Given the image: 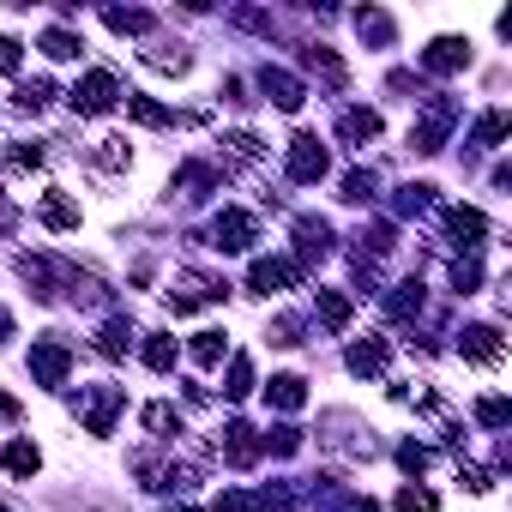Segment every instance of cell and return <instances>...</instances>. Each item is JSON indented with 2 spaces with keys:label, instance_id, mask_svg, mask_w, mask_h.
I'll list each match as a JSON object with an SVG mask.
<instances>
[{
  "label": "cell",
  "instance_id": "cell-28",
  "mask_svg": "<svg viewBox=\"0 0 512 512\" xmlns=\"http://www.w3.org/2000/svg\"><path fill=\"white\" fill-rule=\"evenodd\" d=\"M356 31H362V43H392V19H386V13H374V7H362V13H356Z\"/></svg>",
  "mask_w": 512,
  "mask_h": 512
},
{
  "label": "cell",
  "instance_id": "cell-7",
  "mask_svg": "<svg viewBox=\"0 0 512 512\" xmlns=\"http://www.w3.org/2000/svg\"><path fill=\"white\" fill-rule=\"evenodd\" d=\"M452 115H458L452 103H434V109H428V115H422V121L410 127V145H416L422 157H434V151L446 145V127H452Z\"/></svg>",
  "mask_w": 512,
  "mask_h": 512
},
{
  "label": "cell",
  "instance_id": "cell-19",
  "mask_svg": "<svg viewBox=\"0 0 512 512\" xmlns=\"http://www.w3.org/2000/svg\"><path fill=\"white\" fill-rule=\"evenodd\" d=\"M0 464H7V476H37L43 470V452L31 440H7V446H0Z\"/></svg>",
  "mask_w": 512,
  "mask_h": 512
},
{
  "label": "cell",
  "instance_id": "cell-12",
  "mask_svg": "<svg viewBox=\"0 0 512 512\" xmlns=\"http://www.w3.org/2000/svg\"><path fill=\"white\" fill-rule=\"evenodd\" d=\"M79 404H85V428H91V434H109V428H115V410H121V386H97V392H85Z\"/></svg>",
  "mask_w": 512,
  "mask_h": 512
},
{
  "label": "cell",
  "instance_id": "cell-39",
  "mask_svg": "<svg viewBox=\"0 0 512 512\" xmlns=\"http://www.w3.org/2000/svg\"><path fill=\"white\" fill-rule=\"evenodd\" d=\"M398 464H404L410 476H422V470L434 464V452H428V446H416V440H404V446H398Z\"/></svg>",
  "mask_w": 512,
  "mask_h": 512
},
{
  "label": "cell",
  "instance_id": "cell-46",
  "mask_svg": "<svg viewBox=\"0 0 512 512\" xmlns=\"http://www.w3.org/2000/svg\"><path fill=\"white\" fill-rule=\"evenodd\" d=\"M398 512H434V494L428 488H398Z\"/></svg>",
  "mask_w": 512,
  "mask_h": 512
},
{
  "label": "cell",
  "instance_id": "cell-8",
  "mask_svg": "<svg viewBox=\"0 0 512 512\" xmlns=\"http://www.w3.org/2000/svg\"><path fill=\"white\" fill-rule=\"evenodd\" d=\"M326 253H332V223L326 217H296V266L326 260Z\"/></svg>",
  "mask_w": 512,
  "mask_h": 512
},
{
  "label": "cell",
  "instance_id": "cell-47",
  "mask_svg": "<svg viewBox=\"0 0 512 512\" xmlns=\"http://www.w3.org/2000/svg\"><path fill=\"white\" fill-rule=\"evenodd\" d=\"M235 25H241V31H260V37H272V31H278V25H272L266 13H247V7L235 13Z\"/></svg>",
  "mask_w": 512,
  "mask_h": 512
},
{
  "label": "cell",
  "instance_id": "cell-11",
  "mask_svg": "<svg viewBox=\"0 0 512 512\" xmlns=\"http://www.w3.org/2000/svg\"><path fill=\"white\" fill-rule=\"evenodd\" d=\"M260 91H266L278 109H290V115H296V109H302V97H308V91H302V79H296V73H284V67H260Z\"/></svg>",
  "mask_w": 512,
  "mask_h": 512
},
{
  "label": "cell",
  "instance_id": "cell-52",
  "mask_svg": "<svg viewBox=\"0 0 512 512\" xmlns=\"http://www.w3.org/2000/svg\"><path fill=\"white\" fill-rule=\"evenodd\" d=\"M7 338H13V314H7V308H0V344H7Z\"/></svg>",
  "mask_w": 512,
  "mask_h": 512
},
{
  "label": "cell",
  "instance_id": "cell-54",
  "mask_svg": "<svg viewBox=\"0 0 512 512\" xmlns=\"http://www.w3.org/2000/svg\"><path fill=\"white\" fill-rule=\"evenodd\" d=\"M169 512H187V506H169Z\"/></svg>",
  "mask_w": 512,
  "mask_h": 512
},
{
  "label": "cell",
  "instance_id": "cell-36",
  "mask_svg": "<svg viewBox=\"0 0 512 512\" xmlns=\"http://www.w3.org/2000/svg\"><path fill=\"white\" fill-rule=\"evenodd\" d=\"M247 392H253V362L235 356V362H229V386H223V398H247Z\"/></svg>",
  "mask_w": 512,
  "mask_h": 512
},
{
  "label": "cell",
  "instance_id": "cell-55",
  "mask_svg": "<svg viewBox=\"0 0 512 512\" xmlns=\"http://www.w3.org/2000/svg\"><path fill=\"white\" fill-rule=\"evenodd\" d=\"M0 512H13V506H0Z\"/></svg>",
  "mask_w": 512,
  "mask_h": 512
},
{
  "label": "cell",
  "instance_id": "cell-42",
  "mask_svg": "<svg viewBox=\"0 0 512 512\" xmlns=\"http://www.w3.org/2000/svg\"><path fill=\"white\" fill-rule=\"evenodd\" d=\"M266 338L290 350V344H302V320H296V314H284V320H272V332H266Z\"/></svg>",
  "mask_w": 512,
  "mask_h": 512
},
{
  "label": "cell",
  "instance_id": "cell-20",
  "mask_svg": "<svg viewBox=\"0 0 512 512\" xmlns=\"http://www.w3.org/2000/svg\"><path fill=\"white\" fill-rule=\"evenodd\" d=\"M338 139H350V145H374V139H380V115H374V109H350V115L338 121Z\"/></svg>",
  "mask_w": 512,
  "mask_h": 512
},
{
  "label": "cell",
  "instance_id": "cell-26",
  "mask_svg": "<svg viewBox=\"0 0 512 512\" xmlns=\"http://www.w3.org/2000/svg\"><path fill=\"white\" fill-rule=\"evenodd\" d=\"M320 326L344 332V326H350V296H338V290H320Z\"/></svg>",
  "mask_w": 512,
  "mask_h": 512
},
{
  "label": "cell",
  "instance_id": "cell-51",
  "mask_svg": "<svg viewBox=\"0 0 512 512\" xmlns=\"http://www.w3.org/2000/svg\"><path fill=\"white\" fill-rule=\"evenodd\" d=\"M0 422H19V398H7V392H0Z\"/></svg>",
  "mask_w": 512,
  "mask_h": 512
},
{
  "label": "cell",
  "instance_id": "cell-22",
  "mask_svg": "<svg viewBox=\"0 0 512 512\" xmlns=\"http://www.w3.org/2000/svg\"><path fill=\"white\" fill-rule=\"evenodd\" d=\"M103 25H109V31H121V37H145L157 19H151V13H139V7H109V13H103Z\"/></svg>",
  "mask_w": 512,
  "mask_h": 512
},
{
  "label": "cell",
  "instance_id": "cell-31",
  "mask_svg": "<svg viewBox=\"0 0 512 512\" xmlns=\"http://www.w3.org/2000/svg\"><path fill=\"white\" fill-rule=\"evenodd\" d=\"M145 368H157V374H169V368H175V338H163V332H151V338H145Z\"/></svg>",
  "mask_w": 512,
  "mask_h": 512
},
{
  "label": "cell",
  "instance_id": "cell-2",
  "mask_svg": "<svg viewBox=\"0 0 512 512\" xmlns=\"http://www.w3.org/2000/svg\"><path fill=\"white\" fill-rule=\"evenodd\" d=\"M284 169H290V181H302V187H308V181H320V175L332 169V157H326V145H320L314 133H296V139H290V163H284Z\"/></svg>",
  "mask_w": 512,
  "mask_h": 512
},
{
  "label": "cell",
  "instance_id": "cell-48",
  "mask_svg": "<svg viewBox=\"0 0 512 512\" xmlns=\"http://www.w3.org/2000/svg\"><path fill=\"white\" fill-rule=\"evenodd\" d=\"M217 512H260V500H253V494H223Z\"/></svg>",
  "mask_w": 512,
  "mask_h": 512
},
{
  "label": "cell",
  "instance_id": "cell-35",
  "mask_svg": "<svg viewBox=\"0 0 512 512\" xmlns=\"http://www.w3.org/2000/svg\"><path fill=\"white\" fill-rule=\"evenodd\" d=\"M49 97H55V85H49V79H31V85H19V97H13V103H19L25 115H37Z\"/></svg>",
  "mask_w": 512,
  "mask_h": 512
},
{
  "label": "cell",
  "instance_id": "cell-53",
  "mask_svg": "<svg viewBox=\"0 0 512 512\" xmlns=\"http://www.w3.org/2000/svg\"><path fill=\"white\" fill-rule=\"evenodd\" d=\"M85 512H121V506H85Z\"/></svg>",
  "mask_w": 512,
  "mask_h": 512
},
{
  "label": "cell",
  "instance_id": "cell-24",
  "mask_svg": "<svg viewBox=\"0 0 512 512\" xmlns=\"http://www.w3.org/2000/svg\"><path fill=\"white\" fill-rule=\"evenodd\" d=\"M506 127H512V121H506V109H488V115L470 127V145H476V151H494V145L506 139Z\"/></svg>",
  "mask_w": 512,
  "mask_h": 512
},
{
  "label": "cell",
  "instance_id": "cell-44",
  "mask_svg": "<svg viewBox=\"0 0 512 512\" xmlns=\"http://www.w3.org/2000/svg\"><path fill=\"white\" fill-rule=\"evenodd\" d=\"M356 241H362V253H386V247H392V223H374V229H362Z\"/></svg>",
  "mask_w": 512,
  "mask_h": 512
},
{
  "label": "cell",
  "instance_id": "cell-18",
  "mask_svg": "<svg viewBox=\"0 0 512 512\" xmlns=\"http://www.w3.org/2000/svg\"><path fill=\"white\" fill-rule=\"evenodd\" d=\"M344 368H350L356 380H368V374H380V368H386V338H368V344H350V356H344Z\"/></svg>",
  "mask_w": 512,
  "mask_h": 512
},
{
  "label": "cell",
  "instance_id": "cell-21",
  "mask_svg": "<svg viewBox=\"0 0 512 512\" xmlns=\"http://www.w3.org/2000/svg\"><path fill=\"white\" fill-rule=\"evenodd\" d=\"M175 187H181L187 199H205V193H217V169H211V163H181V169H175Z\"/></svg>",
  "mask_w": 512,
  "mask_h": 512
},
{
  "label": "cell",
  "instance_id": "cell-41",
  "mask_svg": "<svg viewBox=\"0 0 512 512\" xmlns=\"http://www.w3.org/2000/svg\"><path fill=\"white\" fill-rule=\"evenodd\" d=\"M476 284H482V266H476V260L452 266V290H458V296H476Z\"/></svg>",
  "mask_w": 512,
  "mask_h": 512
},
{
  "label": "cell",
  "instance_id": "cell-15",
  "mask_svg": "<svg viewBox=\"0 0 512 512\" xmlns=\"http://www.w3.org/2000/svg\"><path fill=\"white\" fill-rule=\"evenodd\" d=\"M266 404L284 410V416H296V410L308 404V380H302V374H278V380L266 386Z\"/></svg>",
  "mask_w": 512,
  "mask_h": 512
},
{
  "label": "cell",
  "instance_id": "cell-3",
  "mask_svg": "<svg viewBox=\"0 0 512 512\" xmlns=\"http://www.w3.org/2000/svg\"><path fill=\"white\" fill-rule=\"evenodd\" d=\"M223 296H229V284H217V278H205V272H187L181 290H169V314L181 320V314H193V308H205V302H223Z\"/></svg>",
  "mask_w": 512,
  "mask_h": 512
},
{
  "label": "cell",
  "instance_id": "cell-50",
  "mask_svg": "<svg viewBox=\"0 0 512 512\" xmlns=\"http://www.w3.org/2000/svg\"><path fill=\"white\" fill-rule=\"evenodd\" d=\"M37 163H43V145H19L13 151V169H37Z\"/></svg>",
  "mask_w": 512,
  "mask_h": 512
},
{
  "label": "cell",
  "instance_id": "cell-9",
  "mask_svg": "<svg viewBox=\"0 0 512 512\" xmlns=\"http://www.w3.org/2000/svg\"><path fill=\"white\" fill-rule=\"evenodd\" d=\"M422 67H428V73H464V67H470V43H464V37H434V43L422 49Z\"/></svg>",
  "mask_w": 512,
  "mask_h": 512
},
{
  "label": "cell",
  "instance_id": "cell-17",
  "mask_svg": "<svg viewBox=\"0 0 512 512\" xmlns=\"http://www.w3.org/2000/svg\"><path fill=\"white\" fill-rule=\"evenodd\" d=\"M37 211H43V223H49V229H79V199H73V193H61V187H55V193H43V205H37Z\"/></svg>",
  "mask_w": 512,
  "mask_h": 512
},
{
  "label": "cell",
  "instance_id": "cell-43",
  "mask_svg": "<svg viewBox=\"0 0 512 512\" xmlns=\"http://www.w3.org/2000/svg\"><path fill=\"white\" fill-rule=\"evenodd\" d=\"M428 205H434V187H428V181L404 187V199H398V211H428Z\"/></svg>",
  "mask_w": 512,
  "mask_h": 512
},
{
  "label": "cell",
  "instance_id": "cell-34",
  "mask_svg": "<svg viewBox=\"0 0 512 512\" xmlns=\"http://www.w3.org/2000/svg\"><path fill=\"white\" fill-rule=\"evenodd\" d=\"M145 67H157V73H187L193 55H187V49H175V55H169V49H145Z\"/></svg>",
  "mask_w": 512,
  "mask_h": 512
},
{
  "label": "cell",
  "instance_id": "cell-27",
  "mask_svg": "<svg viewBox=\"0 0 512 512\" xmlns=\"http://www.w3.org/2000/svg\"><path fill=\"white\" fill-rule=\"evenodd\" d=\"M223 350H229V344H223V332H211V326H205V332H193V362H199V368H217V362H223Z\"/></svg>",
  "mask_w": 512,
  "mask_h": 512
},
{
  "label": "cell",
  "instance_id": "cell-16",
  "mask_svg": "<svg viewBox=\"0 0 512 512\" xmlns=\"http://www.w3.org/2000/svg\"><path fill=\"white\" fill-rule=\"evenodd\" d=\"M127 115L139 121V127H193L199 115H169V109H157L151 97H127Z\"/></svg>",
  "mask_w": 512,
  "mask_h": 512
},
{
  "label": "cell",
  "instance_id": "cell-1",
  "mask_svg": "<svg viewBox=\"0 0 512 512\" xmlns=\"http://www.w3.org/2000/svg\"><path fill=\"white\" fill-rule=\"evenodd\" d=\"M115 103H121L115 73H85V79L73 85V109H79V115H109Z\"/></svg>",
  "mask_w": 512,
  "mask_h": 512
},
{
  "label": "cell",
  "instance_id": "cell-4",
  "mask_svg": "<svg viewBox=\"0 0 512 512\" xmlns=\"http://www.w3.org/2000/svg\"><path fill=\"white\" fill-rule=\"evenodd\" d=\"M253 241H260V223H253L247 211H217V223H211V247H223V253H247Z\"/></svg>",
  "mask_w": 512,
  "mask_h": 512
},
{
  "label": "cell",
  "instance_id": "cell-38",
  "mask_svg": "<svg viewBox=\"0 0 512 512\" xmlns=\"http://www.w3.org/2000/svg\"><path fill=\"white\" fill-rule=\"evenodd\" d=\"M392 314H398V320L422 314V284H398V296H392Z\"/></svg>",
  "mask_w": 512,
  "mask_h": 512
},
{
  "label": "cell",
  "instance_id": "cell-37",
  "mask_svg": "<svg viewBox=\"0 0 512 512\" xmlns=\"http://www.w3.org/2000/svg\"><path fill=\"white\" fill-rule=\"evenodd\" d=\"M476 422H482V428H506V422H512V404H506V398H482V404H476Z\"/></svg>",
  "mask_w": 512,
  "mask_h": 512
},
{
  "label": "cell",
  "instance_id": "cell-14",
  "mask_svg": "<svg viewBox=\"0 0 512 512\" xmlns=\"http://www.w3.org/2000/svg\"><path fill=\"white\" fill-rule=\"evenodd\" d=\"M223 458H229L235 470H247L253 458H260V434H253L247 422H229V428H223Z\"/></svg>",
  "mask_w": 512,
  "mask_h": 512
},
{
  "label": "cell",
  "instance_id": "cell-33",
  "mask_svg": "<svg viewBox=\"0 0 512 512\" xmlns=\"http://www.w3.org/2000/svg\"><path fill=\"white\" fill-rule=\"evenodd\" d=\"M374 187H380V181H374V169H350V175H344V199H350V205H368V199H374Z\"/></svg>",
  "mask_w": 512,
  "mask_h": 512
},
{
  "label": "cell",
  "instance_id": "cell-29",
  "mask_svg": "<svg viewBox=\"0 0 512 512\" xmlns=\"http://www.w3.org/2000/svg\"><path fill=\"white\" fill-rule=\"evenodd\" d=\"M79 49H85V43H79L73 31H61V25H55V31H43V55H49V61H73Z\"/></svg>",
  "mask_w": 512,
  "mask_h": 512
},
{
  "label": "cell",
  "instance_id": "cell-13",
  "mask_svg": "<svg viewBox=\"0 0 512 512\" xmlns=\"http://www.w3.org/2000/svg\"><path fill=\"white\" fill-rule=\"evenodd\" d=\"M446 235H452L458 247H476V241L488 235V217H482L476 205H452V211H446Z\"/></svg>",
  "mask_w": 512,
  "mask_h": 512
},
{
  "label": "cell",
  "instance_id": "cell-32",
  "mask_svg": "<svg viewBox=\"0 0 512 512\" xmlns=\"http://www.w3.org/2000/svg\"><path fill=\"white\" fill-rule=\"evenodd\" d=\"M91 163H97V169H127L133 151H127V139H103V145L91 151Z\"/></svg>",
  "mask_w": 512,
  "mask_h": 512
},
{
  "label": "cell",
  "instance_id": "cell-30",
  "mask_svg": "<svg viewBox=\"0 0 512 512\" xmlns=\"http://www.w3.org/2000/svg\"><path fill=\"white\" fill-rule=\"evenodd\" d=\"M127 344H133V326H127V320H109V326L97 332V356H121Z\"/></svg>",
  "mask_w": 512,
  "mask_h": 512
},
{
  "label": "cell",
  "instance_id": "cell-6",
  "mask_svg": "<svg viewBox=\"0 0 512 512\" xmlns=\"http://www.w3.org/2000/svg\"><path fill=\"white\" fill-rule=\"evenodd\" d=\"M67 368H73V356H67L61 338H37V344H31V374H37L43 386H67Z\"/></svg>",
  "mask_w": 512,
  "mask_h": 512
},
{
  "label": "cell",
  "instance_id": "cell-40",
  "mask_svg": "<svg viewBox=\"0 0 512 512\" xmlns=\"http://www.w3.org/2000/svg\"><path fill=\"white\" fill-rule=\"evenodd\" d=\"M223 145H229V157H235V163H260V139H253V133H229Z\"/></svg>",
  "mask_w": 512,
  "mask_h": 512
},
{
  "label": "cell",
  "instance_id": "cell-45",
  "mask_svg": "<svg viewBox=\"0 0 512 512\" xmlns=\"http://www.w3.org/2000/svg\"><path fill=\"white\" fill-rule=\"evenodd\" d=\"M458 482H464L470 494H488V488H494V470H482V464H464V470H458Z\"/></svg>",
  "mask_w": 512,
  "mask_h": 512
},
{
  "label": "cell",
  "instance_id": "cell-49",
  "mask_svg": "<svg viewBox=\"0 0 512 512\" xmlns=\"http://www.w3.org/2000/svg\"><path fill=\"white\" fill-rule=\"evenodd\" d=\"M0 73H19V37H0Z\"/></svg>",
  "mask_w": 512,
  "mask_h": 512
},
{
  "label": "cell",
  "instance_id": "cell-10",
  "mask_svg": "<svg viewBox=\"0 0 512 512\" xmlns=\"http://www.w3.org/2000/svg\"><path fill=\"white\" fill-rule=\"evenodd\" d=\"M458 350H464V362L494 368V362H500V326H464V332H458Z\"/></svg>",
  "mask_w": 512,
  "mask_h": 512
},
{
  "label": "cell",
  "instance_id": "cell-5",
  "mask_svg": "<svg viewBox=\"0 0 512 512\" xmlns=\"http://www.w3.org/2000/svg\"><path fill=\"white\" fill-rule=\"evenodd\" d=\"M296 278H302V266H296V260H253L247 290H253V296H284Z\"/></svg>",
  "mask_w": 512,
  "mask_h": 512
},
{
  "label": "cell",
  "instance_id": "cell-23",
  "mask_svg": "<svg viewBox=\"0 0 512 512\" xmlns=\"http://www.w3.org/2000/svg\"><path fill=\"white\" fill-rule=\"evenodd\" d=\"M302 67H308V73H320L326 85H338V91H344V61H338L332 49H320V43H314V49H302Z\"/></svg>",
  "mask_w": 512,
  "mask_h": 512
},
{
  "label": "cell",
  "instance_id": "cell-25",
  "mask_svg": "<svg viewBox=\"0 0 512 512\" xmlns=\"http://www.w3.org/2000/svg\"><path fill=\"white\" fill-rule=\"evenodd\" d=\"M145 428L157 440H181V410L175 404H145Z\"/></svg>",
  "mask_w": 512,
  "mask_h": 512
}]
</instances>
